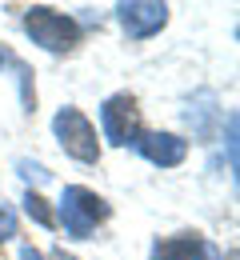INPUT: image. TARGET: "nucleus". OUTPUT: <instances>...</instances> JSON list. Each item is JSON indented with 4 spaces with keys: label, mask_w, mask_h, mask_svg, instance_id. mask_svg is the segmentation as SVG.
<instances>
[{
    "label": "nucleus",
    "mask_w": 240,
    "mask_h": 260,
    "mask_svg": "<svg viewBox=\"0 0 240 260\" xmlns=\"http://www.w3.org/2000/svg\"><path fill=\"white\" fill-rule=\"evenodd\" d=\"M104 216H108V204H104L96 192H88V188H80V184L64 188V200H60V220H64V232H68V236L88 240V236H92V228L100 224Z\"/></svg>",
    "instance_id": "obj_1"
},
{
    "label": "nucleus",
    "mask_w": 240,
    "mask_h": 260,
    "mask_svg": "<svg viewBox=\"0 0 240 260\" xmlns=\"http://www.w3.org/2000/svg\"><path fill=\"white\" fill-rule=\"evenodd\" d=\"M24 32L32 36L40 48H48V52H68L72 44H76V36H80V28H76L72 16H60L52 8H28Z\"/></svg>",
    "instance_id": "obj_2"
},
{
    "label": "nucleus",
    "mask_w": 240,
    "mask_h": 260,
    "mask_svg": "<svg viewBox=\"0 0 240 260\" xmlns=\"http://www.w3.org/2000/svg\"><path fill=\"white\" fill-rule=\"evenodd\" d=\"M52 128L60 136V144H64V152L76 156V160L92 164L100 156V144H96V128L84 120V112H76V108H60L56 112V120H52Z\"/></svg>",
    "instance_id": "obj_3"
},
{
    "label": "nucleus",
    "mask_w": 240,
    "mask_h": 260,
    "mask_svg": "<svg viewBox=\"0 0 240 260\" xmlns=\"http://www.w3.org/2000/svg\"><path fill=\"white\" fill-rule=\"evenodd\" d=\"M100 128L112 144H132L136 140V100L132 96H108L100 108Z\"/></svg>",
    "instance_id": "obj_4"
},
{
    "label": "nucleus",
    "mask_w": 240,
    "mask_h": 260,
    "mask_svg": "<svg viewBox=\"0 0 240 260\" xmlns=\"http://www.w3.org/2000/svg\"><path fill=\"white\" fill-rule=\"evenodd\" d=\"M116 16H120V24H124V32H128V36L144 40V36H152V32L164 28L168 8H164V4H152V0H132V4H120Z\"/></svg>",
    "instance_id": "obj_5"
},
{
    "label": "nucleus",
    "mask_w": 240,
    "mask_h": 260,
    "mask_svg": "<svg viewBox=\"0 0 240 260\" xmlns=\"http://www.w3.org/2000/svg\"><path fill=\"white\" fill-rule=\"evenodd\" d=\"M140 148V156L152 164H160V168H172V164H180L188 156V144L180 140V136H172V132H144L132 140Z\"/></svg>",
    "instance_id": "obj_6"
},
{
    "label": "nucleus",
    "mask_w": 240,
    "mask_h": 260,
    "mask_svg": "<svg viewBox=\"0 0 240 260\" xmlns=\"http://www.w3.org/2000/svg\"><path fill=\"white\" fill-rule=\"evenodd\" d=\"M152 260H220V252L200 236H168L152 244Z\"/></svg>",
    "instance_id": "obj_7"
},
{
    "label": "nucleus",
    "mask_w": 240,
    "mask_h": 260,
    "mask_svg": "<svg viewBox=\"0 0 240 260\" xmlns=\"http://www.w3.org/2000/svg\"><path fill=\"white\" fill-rule=\"evenodd\" d=\"M24 212H28V216H32L40 228H52V212H48V204H44V200H40L36 192L24 196Z\"/></svg>",
    "instance_id": "obj_8"
},
{
    "label": "nucleus",
    "mask_w": 240,
    "mask_h": 260,
    "mask_svg": "<svg viewBox=\"0 0 240 260\" xmlns=\"http://www.w3.org/2000/svg\"><path fill=\"white\" fill-rule=\"evenodd\" d=\"M16 168H20V176H28V180H36V184L48 180V172H44L40 164H32V160H16Z\"/></svg>",
    "instance_id": "obj_9"
},
{
    "label": "nucleus",
    "mask_w": 240,
    "mask_h": 260,
    "mask_svg": "<svg viewBox=\"0 0 240 260\" xmlns=\"http://www.w3.org/2000/svg\"><path fill=\"white\" fill-rule=\"evenodd\" d=\"M8 236H16V216L8 208H0V240H8Z\"/></svg>",
    "instance_id": "obj_10"
},
{
    "label": "nucleus",
    "mask_w": 240,
    "mask_h": 260,
    "mask_svg": "<svg viewBox=\"0 0 240 260\" xmlns=\"http://www.w3.org/2000/svg\"><path fill=\"white\" fill-rule=\"evenodd\" d=\"M20 260H44V256H40L36 248H20Z\"/></svg>",
    "instance_id": "obj_11"
},
{
    "label": "nucleus",
    "mask_w": 240,
    "mask_h": 260,
    "mask_svg": "<svg viewBox=\"0 0 240 260\" xmlns=\"http://www.w3.org/2000/svg\"><path fill=\"white\" fill-rule=\"evenodd\" d=\"M4 60H8V56H4V52H0V68H4Z\"/></svg>",
    "instance_id": "obj_12"
}]
</instances>
